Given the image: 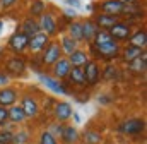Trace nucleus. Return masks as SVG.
<instances>
[{
    "label": "nucleus",
    "instance_id": "nucleus-4",
    "mask_svg": "<svg viewBox=\"0 0 147 144\" xmlns=\"http://www.w3.org/2000/svg\"><path fill=\"white\" fill-rule=\"evenodd\" d=\"M28 43H29V38L22 33H14L9 39V46L14 52H22L24 48H28Z\"/></svg>",
    "mask_w": 147,
    "mask_h": 144
},
{
    "label": "nucleus",
    "instance_id": "nucleus-18",
    "mask_svg": "<svg viewBox=\"0 0 147 144\" xmlns=\"http://www.w3.org/2000/svg\"><path fill=\"white\" fill-rule=\"evenodd\" d=\"M69 57H70V58H69V64H70L72 67H82V65L87 64V55H86L84 52L75 50V52H72Z\"/></svg>",
    "mask_w": 147,
    "mask_h": 144
},
{
    "label": "nucleus",
    "instance_id": "nucleus-12",
    "mask_svg": "<svg viewBox=\"0 0 147 144\" xmlns=\"http://www.w3.org/2000/svg\"><path fill=\"white\" fill-rule=\"evenodd\" d=\"M39 29H45V35H55L57 31V24L53 21V17L50 14H43L41 16V21H39Z\"/></svg>",
    "mask_w": 147,
    "mask_h": 144
},
{
    "label": "nucleus",
    "instance_id": "nucleus-32",
    "mask_svg": "<svg viewBox=\"0 0 147 144\" xmlns=\"http://www.w3.org/2000/svg\"><path fill=\"white\" fill-rule=\"evenodd\" d=\"M39 144H58V143H57V139L50 132H43L41 137H39Z\"/></svg>",
    "mask_w": 147,
    "mask_h": 144
},
{
    "label": "nucleus",
    "instance_id": "nucleus-40",
    "mask_svg": "<svg viewBox=\"0 0 147 144\" xmlns=\"http://www.w3.org/2000/svg\"><path fill=\"white\" fill-rule=\"evenodd\" d=\"M69 5H74V7H80V2L79 0H67Z\"/></svg>",
    "mask_w": 147,
    "mask_h": 144
},
{
    "label": "nucleus",
    "instance_id": "nucleus-7",
    "mask_svg": "<svg viewBox=\"0 0 147 144\" xmlns=\"http://www.w3.org/2000/svg\"><path fill=\"white\" fill-rule=\"evenodd\" d=\"M48 43H50L48 35H45V33H38V35H34V36H31V38H29L28 46H29L33 52H39V50H43Z\"/></svg>",
    "mask_w": 147,
    "mask_h": 144
},
{
    "label": "nucleus",
    "instance_id": "nucleus-19",
    "mask_svg": "<svg viewBox=\"0 0 147 144\" xmlns=\"http://www.w3.org/2000/svg\"><path fill=\"white\" fill-rule=\"evenodd\" d=\"M96 33H98V26H96L92 21H86V22H82V36H84V39H87V41L94 39Z\"/></svg>",
    "mask_w": 147,
    "mask_h": 144
},
{
    "label": "nucleus",
    "instance_id": "nucleus-41",
    "mask_svg": "<svg viewBox=\"0 0 147 144\" xmlns=\"http://www.w3.org/2000/svg\"><path fill=\"white\" fill-rule=\"evenodd\" d=\"M65 16L72 19V17H75V12H74V10H65Z\"/></svg>",
    "mask_w": 147,
    "mask_h": 144
},
{
    "label": "nucleus",
    "instance_id": "nucleus-22",
    "mask_svg": "<svg viewBox=\"0 0 147 144\" xmlns=\"http://www.w3.org/2000/svg\"><path fill=\"white\" fill-rule=\"evenodd\" d=\"M69 77L72 79V82L79 84V86H86V75H84V69L82 67H72L69 72Z\"/></svg>",
    "mask_w": 147,
    "mask_h": 144
},
{
    "label": "nucleus",
    "instance_id": "nucleus-37",
    "mask_svg": "<svg viewBox=\"0 0 147 144\" xmlns=\"http://www.w3.org/2000/svg\"><path fill=\"white\" fill-rule=\"evenodd\" d=\"M14 2H16V0H0V5H2V7H10Z\"/></svg>",
    "mask_w": 147,
    "mask_h": 144
},
{
    "label": "nucleus",
    "instance_id": "nucleus-34",
    "mask_svg": "<svg viewBox=\"0 0 147 144\" xmlns=\"http://www.w3.org/2000/svg\"><path fill=\"white\" fill-rule=\"evenodd\" d=\"M10 141H12V132L2 130L0 132V144H10Z\"/></svg>",
    "mask_w": 147,
    "mask_h": 144
},
{
    "label": "nucleus",
    "instance_id": "nucleus-15",
    "mask_svg": "<svg viewBox=\"0 0 147 144\" xmlns=\"http://www.w3.org/2000/svg\"><path fill=\"white\" fill-rule=\"evenodd\" d=\"M39 81H41L46 88H50L51 91H55V93H58V94H65V93H67L65 88H63L58 81H55V79H51V77H48V75H39Z\"/></svg>",
    "mask_w": 147,
    "mask_h": 144
},
{
    "label": "nucleus",
    "instance_id": "nucleus-36",
    "mask_svg": "<svg viewBox=\"0 0 147 144\" xmlns=\"http://www.w3.org/2000/svg\"><path fill=\"white\" fill-rule=\"evenodd\" d=\"M116 69H115V67H108V69H106V74H105V77H106V79H111V77H115V74H116Z\"/></svg>",
    "mask_w": 147,
    "mask_h": 144
},
{
    "label": "nucleus",
    "instance_id": "nucleus-1",
    "mask_svg": "<svg viewBox=\"0 0 147 144\" xmlns=\"http://www.w3.org/2000/svg\"><path fill=\"white\" fill-rule=\"evenodd\" d=\"M120 130L123 134H139L144 130V120L140 118H130L120 125Z\"/></svg>",
    "mask_w": 147,
    "mask_h": 144
},
{
    "label": "nucleus",
    "instance_id": "nucleus-23",
    "mask_svg": "<svg viewBox=\"0 0 147 144\" xmlns=\"http://www.w3.org/2000/svg\"><path fill=\"white\" fill-rule=\"evenodd\" d=\"M7 71L14 72V74H17V72H24L26 71V64H24L22 58L14 57V58H10V60L7 62Z\"/></svg>",
    "mask_w": 147,
    "mask_h": 144
},
{
    "label": "nucleus",
    "instance_id": "nucleus-3",
    "mask_svg": "<svg viewBox=\"0 0 147 144\" xmlns=\"http://www.w3.org/2000/svg\"><path fill=\"white\" fill-rule=\"evenodd\" d=\"M94 48H96V52H98L103 58H115V57L118 55V52H120L116 41H111V43H106V45H98V46H94Z\"/></svg>",
    "mask_w": 147,
    "mask_h": 144
},
{
    "label": "nucleus",
    "instance_id": "nucleus-21",
    "mask_svg": "<svg viewBox=\"0 0 147 144\" xmlns=\"http://www.w3.org/2000/svg\"><path fill=\"white\" fill-rule=\"evenodd\" d=\"M147 45V36L146 31H137L134 36H130V46H135V48H140L144 50Z\"/></svg>",
    "mask_w": 147,
    "mask_h": 144
},
{
    "label": "nucleus",
    "instance_id": "nucleus-5",
    "mask_svg": "<svg viewBox=\"0 0 147 144\" xmlns=\"http://www.w3.org/2000/svg\"><path fill=\"white\" fill-rule=\"evenodd\" d=\"M84 75H86V84L94 86V84L98 82V77H99L98 64H96V62H87V64H86V69H84Z\"/></svg>",
    "mask_w": 147,
    "mask_h": 144
},
{
    "label": "nucleus",
    "instance_id": "nucleus-20",
    "mask_svg": "<svg viewBox=\"0 0 147 144\" xmlns=\"http://www.w3.org/2000/svg\"><path fill=\"white\" fill-rule=\"evenodd\" d=\"M62 139H63L65 143H69V144L79 141V132H77V129H75V127H72V125H63Z\"/></svg>",
    "mask_w": 147,
    "mask_h": 144
},
{
    "label": "nucleus",
    "instance_id": "nucleus-31",
    "mask_svg": "<svg viewBox=\"0 0 147 144\" xmlns=\"http://www.w3.org/2000/svg\"><path fill=\"white\" fill-rule=\"evenodd\" d=\"M45 14V2L41 0H34L33 5H31V16H43Z\"/></svg>",
    "mask_w": 147,
    "mask_h": 144
},
{
    "label": "nucleus",
    "instance_id": "nucleus-16",
    "mask_svg": "<svg viewBox=\"0 0 147 144\" xmlns=\"http://www.w3.org/2000/svg\"><path fill=\"white\" fill-rule=\"evenodd\" d=\"M128 69L134 72H144L147 69V55L146 52H142L140 53V57H137L135 60H132L130 64H128Z\"/></svg>",
    "mask_w": 147,
    "mask_h": 144
},
{
    "label": "nucleus",
    "instance_id": "nucleus-17",
    "mask_svg": "<svg viewBox=\"0 0 147 144\" xmlns=\"http://www.w3.org/2000/svg\"><path fill=\"white\" fill-rule=\"evenodd\" d=\"M118 22V19H116V16H108V14H103V16H98V19H96V26H99V28H103V29H110L113 28L115 24Z\"/></svg>",
    "mask_w": 147,
    "mask_h": 144
},
{
    "label": "nucleus",
    "instance_id": "nucleus-6",
    "mask_svg": "<svg viewBox=\"0 0 147 144\" xmlns=\"http://www.w3.org/2000/svg\"><path fill=\"white\" fill-rule=\"evenodd\" d=\"M108 33L111 35L113 39H127V38H130V26L123 24V22H116L113 28H110Z\"/></svg>",
    "mask_w": 147,
    "mask_h": 144
},
{
    "label": "nucleus",
    "instance_id": "nucleus-13",
    "mask_svg": "<svg viewBox=\"0 0 147 144\" xmlns=\"http://www.w3.org/2000/svg\"><path fill=\"white\" fill-rule=\"evenodd\" d=\"M53 65H55V69H53L55 77H58V79L67 77V75H69V72H70V69H72V65H70V64H69V60H65V58L57 60Z\"/></svg>",
    "mask_w": 147,
    "mask_h": 144
},
{
    "label": "nucleus",
    "instance_id": "nucleus-14",
    "mask_svg": "<svg viewBox=\"0 0 147 144\" xmlns=\"http://www.w3.org/2000/svg\"><path fill=\"white\" fill-rule=\"evenodd\" d=\"M21 29H22V31H21L22 35H26L28 38H31V36H34V35L39 33V24H38L33 17H28V19L22 22Z\"/></svg>",
    "mask_w": 147,
    "mask_h": 144
},
{
    "label": "nucleus",
    "instance_id": "nucleus-33",
    "mask_svg": "<svg viewBox=\"0 0 147 144\" xmlns=\"http://www.w3.org/2000/svg\"><path fill=\"white\" fill-rule=\"evenodd\" d=\"M62 132H63V125L62 124H55L53 127H51V130H50V134L57 139V137H62Z\"/></svg>",
    "mask_w": 147,
    "mask_h": 144
},
{
    "label": "nucleus",
    "instance_id": "nucleus-44",
    "mask_svg": "<svg viewBox=\"0 0 147 144\" xmlns=\"http://www.w3.org/2000/svg\"><path fill=\"white\" fill-rule=\"evenodd\" d=\"M110 144H111V143H110Z\"/></svg>",
    "mask_w": 147,
    "mask_h": 144
},
{
    "label": "nucleus",
    "instance_id": "nucleus-42",
    "mask_svg": "<svg viewBox=\"0 0 147 144\" xmlns=\"http://www.w3.org/2000/svg\"><path fill=\"white\" fill-rule=\"evenodd\" d=\"M2 29H3V22L0 21V33H2Z\"/></svg>",
    "mask_w": 147,
    "mask_h": 144
},
{
    "label": "nucleus",
    "instance_id": "nucleus-29",
    "mask_svg": "<svg viewBox=\"0 0 147 144\" xmlns=\"http://www.w3.org/2000/svg\"><path fill=\"white\" fill-rule=\"evenodd\" d=\"M84 141H86V144H99L101 134L96 132V130H86L84 132Z\"/></svg>",
    "mask_w": 147,
    "mask_h": 144
},
{
    "label": "nucleus",
    "instance_id": "nucleus-35",
    "mask_svg": "<svg viewBox=\"0 0 147 144\" xmlns=\"http://www.w3.org/2000/svg\"><path fill=\"white\" fill-rule=\"evenodd\" d=\"M7 120H9V111H7V108L0 107V125H2V124H5Z\"/></svg>",
    "mask_w": 147,
    "mask_h": 144
},
{
    "label": "nucleus",
    "instance_id": "nucleus-9",
    "mask_svg": "<svg viewBox=\"0 0 147 144\" xmlns=\"http://www.w3.org/2000/svg\"><path fill=\"white\" fill-rule=\"evenodd\" d=\"M101 10L108 16H116L123 12V3L120 0H106L101 3Z\"/></svg>",
    "mask_w": 147,
    "mask_h": 144
},
{
    "label": "nucleus",
    "instance_id": "nucleus-8",
    "mask_svg": "<svg viewBox=\"0 0 147 144\" xmlns=\"http://www.w3.org/2000/svg\"><path fill=\"white\" fill-rule=\"evenodd\" d=\"M72 107L69 105V103H65V101H60V103H57L55 105V110H53V115H55V118L57 120H67V118H70L72 117Z\"/></svg>",
    "mask_w": 147,
    "mask_h": 144
},
{
    "label": "nucleus",
    "instance_id": "nucleus-25",
    "mask_svg": "<svg viewBox=\"0 0 147 144\" xmlns=\"http://www.w3.org/2000/svg\"><path fill=\"white\" fill-rule=\"evenodd\" d=\"M69 36L72 38L74 41L84 39V36H82V22H72L70 28H69Z\"/></svg>",
    "mask_w": 147,
    "mask_h": 144
},
{
    "label": "nucleus",
    "instance_id": "nucleus-26",
    "mask_svg": "<svg viewBox=\"0 0 147 144\" xmlns=\"http://www.w3.org/2000/svg\"><path fill=\"white\" fill-rule=\"evenodd\" d=\"M75 46H77V41H74L70 36H62V50L67 53V55H70L72 52H75Z\"/></svg>",
    "mask_w": 147,
    "mask_h": 144
},
{
    "label": "nucleus",
    "instance_id": "nucleus-38",
    "mask_svg": "<svg viewBox=\"0 0 147 144\" xmlns=\"http://www.w3.org/2000/svg\"><path fill=\"white\" fill-rule=\"evenodd\" d=\"M7 82H9V77L3 75V74H0V86H5Z\"/></svg>",
    "mask_w": 147,
    "mask_h": 144
},
{
    "label": "nucleus",
    "instance_id": "nucleus-2",
    "mask_svg": "<svg viewBox=\"0 0 147 144\" xmlns=\"http://www.w3.org/2000/svg\"><path fill=\"white\" fill-rule=\"evenodd\" d=\"M60 55H62V48H60V45L51 43V45L46 48L45 55H43V62H45L46 65H53L57 60H60Z\"/></svg>",
    "mask_w": 147,
    "mask_h": 144
},
{
    "label": "nucleus",
    "instance_id": "nucleus-39",
    "mask_svg": "<svg viewBox=\"0 0 147 144\" xmlns=\"http://www.w3.org/2000/svg\"><path fill=\"white\" fill-rule=\"evenodd\" d=\"M120 2H121L123 5H135L139 0H120Z\"/></svg>",
    "mask_w": 147,
    "mask_h": 144
},
{
    "label": "nucleus",
    "instance_id": "nucleus-28",
    "mask_svg": "<svg viewBox=\"0 0 147 144\" xmlns=\"http://www.w3.org/2000/svg\"><path fill=\"white\" fill-rule=\"evenodd\" d=\"M28 141H29V132L28 130H19V132L12 134L10 144H28Z\"/></svg>",
    "mask_w": 147,
    "mask_h": 144
},
{
    "label": "nucleus",
    "instance_id": "nucleus-30",
    "mask_svg": "<svg viewBox=\"0 0 147 144\" xmlns=\"http://www.w3.org/2000/svg\"><path fill=\"white\" fill-rule=\"evenodd\" d=\"M144 50H140V48H135V46H128L127 50H125V60H128V62H132V60H135L137 57H140V53H142Z\"/></svg>",
    "mask_w": 147,
    "mask_h": 144
},
{
    "label": "nucleus",
    "instance_id": "nucleus-11",
    "mask_svg": "<svg viewBox=\"0 0 147 144\" xmlns=\"http://www.w3.org/2000/svg\"><path fill=\"white\" fill-rule=\"evenodd\" d=\"M17 100V93L14 89H9V88H3L0 91V107H12Z\"/></svg>",
    "mask_w": 147,
    "mask_h": 144
},
{
    "label": "nucleus",
    "instance_id": "nucleus-43",
    "mask_svg": "<svg viewBox=\"0 0 147 144\" xmlns=\"http://www.w3.org/2000/svg\"><path fill=\"white\" fill-rule=\"evenodd\" d=\"M28 144H29V143H28Z\"/></svg>",
    "mask_w": 147,
    "mask_h": 144
},
{
    "label": "nucleus",
    "instance_id": "nucleus-27",
    "mask_svg": "<svg viewBox=\"0 0 147 144\" xmlns=\"http://www.w3.org/2000/svg\"><path fill=\"white\" fill-rule=\"evenodd\" d=\"M111 41H115L111 35L108 31H98L96 36H94V46H98V45H106V43H111Z\"/></svg>",
    "mask_w": 147,
    "mask_h": 144
},
{
    "label": "nucleus",
    "instance_id": "nucleus-24",
    "mask_svg": "<svg viewBox=\"0 0 147 144\" xmlns=\"http://www.w3.org/2000/svg\"><path fill=\"white\" fill-rule=\"evenodd\" d=\"M7 111H9V120L14 122V124H19V122H22V120L26 118V115H24V111H22V108L21 107L12 105V108L7 110Z\"/></svg>",
    "mask_w": 147,
    "mask_h": 144
},
{
    "label": "nucleus",
    "instance_id": "nucleus-10",
    "mask_svg": "<svg viewBox=\"0 0 147 144\" xmlns=\"http://www.w3.org/2000/svg\"><path fill=\"white\" fill-rule=\"evenodd\" d=\"M22 111H24V115L26 117H36L38 111H39V108H38V103L34 98H31V96H26V98H22Z\"/></svg>",
    "mask_w": 147,
    "mask_h": 144
}]
</instances>
